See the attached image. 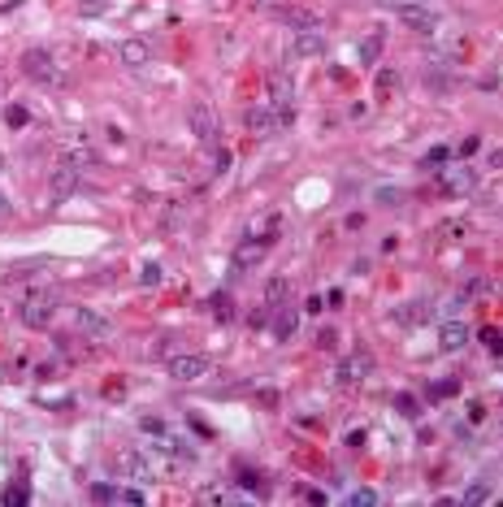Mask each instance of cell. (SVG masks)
Here are the masks:
<instances>
[{
	"label": "cell",
	"instance_id": "d6a6232c",
	"mask_svg": "<svg viewBox=\"0 0 503 507\" xmlns=\"http://www.w3.org/2000/svg\"><path fill=\"white\" fill-rule=\"evenodd\" d=\"M200 503H230V494H226V490H204Z\"/></svg>",
	"mask_w": 503,
	"mask_h": 507
},
{
	"label": "cell",
	"instance_id": "d4e9b609",
	"mask_svg": "<svg viewBox=\"0 0 503 507\" xmlns=\"http://www.w3.org/2000/svg\"><path fill=\"white\" fill-rule=\"evenodd\" d=\"M482 343H486V351H490V356H503V334H499V329H486V334H482Z\"/></svg>",
	"mask_w": 503,
	"mask_h": 507
},
{
	"label": "cell",
	"instance_id": "277c9868",
	"mask_svg": "<svg viewBox=\"0 0 503 507\" xmlns=\"http://www.w3.org/2000/svg\"><path fill=\"white\" fill-rule=\"evenodd\" d=\"M321 53H325V35H321V27H313V31H295L291 48H287V57H291V61H308V57H321Z\"/></svg>",
	"mask_w": 503,
	"mask_h": 507
},
{
	"label": "cell",
	"instance_id": "8d00e7d4",
	"mask_svg": "<svg viewBox=\"0 0 503 507\" xmlns=\"http://www.w3.org/2000/svg\"><path fill=\"white\" fill-rule=\"evenodd\" d=\"M490 165H495V169H503V147H499V152H490Z\"/></svg>",
	"mask_w": 503,
	"mask_h": 507
},
{
	"label": "cell",
	"instance_id": "4316f807",
	"mask_svg": "<svg viewBox=\"0 0 503 507\" xmlns=\"http://www.w3.org/2000/svg\"><path fill=\"white\" fill-rule=\"evenodd\" d=\"M282 295H287V277H273V282H269V291H265V299H269V303H278Z\"/></svg>",
	"mask_w": 503,
	"mask_h": 507
},
{
	"label": "cell",
	"instance_id": "7402d4cb",
	"mask_svg": "<svg viewBox=\"0 0 503 507\" xmlns=\"http://www.w3.org/2000/svg\"><path fill=\"white\" fill-rule=\"evenodd\" d=\"M209 312H213L217 321H230V317H235V308H230V295H213V299H209Z\"/></svg>",
	"mask_w": 503,
	"mask_h": 507
},
{
	"label": "cell",
	"instance_id": "4fadbf2b",
	"mask_svg": "<svg viewBox=\"0 0 503 507\" xmlns=\"http://www.w3.org/2000/svg\"><path fill=\"white\" fill-rule=\"evenodd\" d=\"M117 57H122V65H131V70H143V65H148V44H143V39H126Z\"/></svg>",
	"mask_w": 503,
	"mask_h": 507
},
{
	"label": "cell",
	"instance_id": "3957f363",
	"mask_svg": "<svg viewBox=\"0 0 503 507\" xmlns=\"http://www.w3.org/2000/svg\"><path fill=\"white\" fill-rule=\"evenodd\" d=\"M165 369H169L174 382H200V377L209 373V360H204V356H195V351H174Z\"/></svg>",
	"mask_w": 503,
	"mask_h": 507
},
{
	"label": "cell",
	"instance_id": "836d02e7",
	"mask_svg": "<svg viewBox=\"0 0 503 507\" xmlns=\"http://www.w3.org/2000/svg\"><path fill=\"white\" fill-rule=\"evenodd\" d=\"M117 503H131V507H139V503H143V494H139V490H117Z\"/></svg>",
	"mask_w": 503,
	"mask_h": 507
},
{
	"label": "cell",
	"instance_id": "2e32d148",
	"mask_svg": "<svg viewBox=\"0 0 503 507\" xmlns=\"http://www.w3.org/2000/svg\"><path fill=\"white\" fill-rule=\"evenodd\" d=\"M295 329H299V312L295 308H282L278 317H273V334H278V338H291Z\"/></svg>",
	"mask_w": 503,
	"mask_h": 507
},
{
	"label": "cell",
	"instance_id": "6da1fadb",
	"mask_svg": "<svg viewBox=\"0 0 503 507\" xmlns=\"http://www.w3.org/2000/svg\"><path fill=\"white\" fill-rule=\"evenodd\" d=\"M22 70H27V79H35V83H48V87H61V65L48 57V53H39V48H31L27 57H22Z\"/></svg>",
	"mask_w": 503,
	"mask_h": 507
},
{
	"label": "cell",
	"instance_id": "f35d334b",
	"mask_svg": "<svg viewBox=\"0 0 503 507\" xmlns=\"http://www.w3.org/2000/svg\"><path fill=\"white\" fill-rule=\"evenodd\" d=\"M256 5H269V0H256Z\"/></svg>",
	"mask_w": 503,
	"mask_h": 507
},
{
	"label": "cell",
	"instance_id": "e0dca14e",
	"mask_svg": "<svg viewBox=\"0 0 503 507\" xmlns=\"http://www.w3.org/2000/svg\"><path fill=\"white\" fill-rule=\"evenodd\" d=\"M443 187H447L451 195H460V191H469V187H473V173H469L464 165H456V169H451L447 178H443Z\"/></svg>",
	"mask_w": 503,
	"mask_h": 507
},
{
	"label": "cell",
	"instance_id": "7c38bea8",
	"mask_svg": "<svg viewBox=\"0 0 503 507\" xmlns=\"http://www.w3.org/2000/svg\"><path fill=\"white\" fill-rule=\"evenodd\" d=\"M369 369H373V356H369V351H356V356L343 364V382H365Z\"/></svg>",
	"mask_w": 503,
	"mask_h": 507
},
{
	"label": "cell",
	"instance_id": "484cf974",
	"mask_svg": "<svg viewBox=\"0 0 503 507\" xmlns=\"http://www.w3.org/2000/svg\"><path fill=\"white\" fill-rule=\"evenodd\" d=\"M447 157H451V147H430V152H425V165H430V169H443Z\"/></svg>",
	"mask_w": 503,
	"mask_h": 507
},
{
	"label": "cell",
	"instance_id": "4dcf8cb0",
	"mask_svg": "<svg viewBox=\"0 0 503 507\" xmlns=\"http://www.w3.org/2000/svg\"><path fill=\"white\" fill-rule=\"evenodd\" d=\"M5 121H9V126H27V109H18V105H9Z\"/></svg>",
	"mask_w": 503,
	"mask_h": 507
},
{
	"label": "cell",
	"instance_id": "5b68a950",
	"mask_svg": "<svg viewBox=\"0 0 503 507\" xmlns=\"http://www.w3.org/2000/svg\"><path fill=\"white\" fill-rule=\"evenodd\" d=\"M395 18L404 22L408 31H434L438 27V13L425 9V5H412V0H408V5H395Z\"/></svg>",
	"mask_w": 503,
	"mask_h": 507
},
{
	"label": "cell",
	"instance_id": "ba28073f",
	"mask_svg": "<svg viewBox=\"0 0 503 507\" xmlns=\"http://www.w3.org/2000/svg\"><path fill=\"white\" fill-rule=\"evenodd\" d=\"M278 126H282V113H269V109H261V105L247 109V131L256 135V139H269Z\"/></svg>",
	"mask_w": 503,
	"mask_h": 507
},
{
	"label": "cell",
	"instance_id": "e575fe53",
	"mask_svg": "<svg viewBox=\"0 0 503 507\" xmlns=\"http://www.w3.org/2000/svg\"><path fill=\"white\" fill-rule=\"evenodd\" d=\"M399 412H408V416L417 412V403H412V395H399Z\"/></svg>",
	"mask_w": 503,
	"mask_h": 507
},
{
	"label": "cell",
	"instance_id": "9c48e42d",
	"mask_svg": "<svg viewBox=\"0 0 503 507\" xmlns=\"http://www.w3.org/2000/svg\"><path fill=\"white\" fill-rule=\"evenodd\" d=\"M74 325H79V334H87V338H109V334H113V325L100 317V312H91V308L74 312Z\"/></svg>",
	"mask_w": 503,
	"mask_h": 507
},
{
	"label": "cell",
	"instance_id": "d6986e66",
	"mask_svg": "<svg viewBox=\"0 0 503 507\" xmlns=\"http://www.w3.org/2000/svg\"><path fill=\"white\" fill-rule=\"evenodd\" d=\"M377 57H382V35H365V39H360V53H356V61H360V65H373Z\"/></svg>",
	"mask_w": 503,
	"mask_h": 507
},
{
	"label": "cell",
	"instance_id": "30bf717a",
	"mask_svg": "<svg viewBox=\"0 0 503 507\" xmlns=\"http://www.w3.org/2000/svg\"><path fill=\"white\" fill-rule=\"evenodd\" d=\"M187 117H191V131H195V139L213 147V143H217V121H213V113H209L204 105H191V113H187Z\"/></svg>",
	"mask_w": 503,
	"mask_h": 507
},
{
	"label": "cell",
	"instance_id": "f1b7e54d",
	"mask_svg": "<svg viewBox=\"0 0 503 507\" xmlns=\"http://www.w3.org/2000/svg\"><path fill=\"white\" fill-rule=\"evenodd\" d=\"M213 169H217V173L230 169V152H226V147H217V152H213Z\"/></svg>",
	"mask_w": 503,
	"mask_h": 507
},
{
	"label": "cell",
	"instance_id": "7a4b0ae2",
	"mask_svg": "<svg viewBox=\"0 0 503 507\" xmlns=\"http://www.w3.org/2000/svg\"><path fill=\"white\" fill-rule=\"evenodd\" d=\"M53 312H57V299L48 291H31L27 299H22V321H27L31 329H44L48 321H53Z\"/></svg>",
	"mask_w": 503,
	"mask_h": 507
},
{
	"label": "cell",
	"instance_id": "8992f818",
	"mask_svg": "<svg viewBox=\"0 0 503 507\" xmlns=\"http://www.w3.org/2000/svg\"><path fill=\"white\" fill-rule=\"evenodd\" d=\"M269 100H273V109L282 113V121H291V100H295V83L287 79L282 70H273V74H269Z\"/></svg>",
	"mask_w": 503,
	"mask_h": 507
},
{
	"label": "cell",
	"instance_id": "9a60e30c",
	"mask_svg": "<svg viewBox=\"0 0 503 507\" xmlns=\"http://www.w3.org/2000/svg\"><path fill=\"white\" fill-rule=\"evenodd\" d=\"M430 312H434V308H430V303H425V299H412L408 308H399L395 317L404 321V325H421V321H430Z\"/></svg>",
	"mask_w": 503,
	"mask_h": 507
},
{
	"label": "cell",
	"instance_id": "ac0fdd59",
	"mask_svg": "<svg viewBox=\"0 0 503 507\" xmlns=\"http://www.w3.org/2000/svg\"><path fill=\"white\" fill-rule=\"evenodd\" d=\"M265 247H269V239H265V243H243V247L235 251V265H239V269H247V265H256V261L265 256Z\"/></svg>",
	"mask_w": 503,
	"mask_h": 507
},
{
	"label": "cell",
	"instance_id": "52a82bcc",
	"mask_svg": "<svg viewBox=\"0 0 503 507\" xmlns=\"http://www.w3.org/2000/svg\"><path fill=\"white\" fill-rule=\"evenodd\" d=\"M74 191H79V165L61 161V165L53 169V204H65Z\"/></svg>",
	"mask_w": 503,
	"mask_h": 507
},
{
	"label": "cell",
	"instance_id": "44dd1931",
	"mask_svg": "<svg viewBox=\"0 0 503 507\" xmlns=\"http://www.w3.org/2000/svg\"><path fill=\"white\" fill-rule=\"evenodd\" d=\"M495 494H490V486H486V481H473V486L460 494V503H469V507H482V503H490Z\"/></svg>",
	"mask_w": 503,
	"mask_h": 507
},
{
	"label": "cell",
	"instance_id": "1f68e13d",
	"mask_svg": "<svg viewBox=\"0 0 503 507\" xmlns=\"http://www.w3.org/2000/svg\"><path fill=\"white\" fill-rule=\"evenodd\" d=\"M139 277H143V287H157V282H161V265H148Z\"/></svg>",
	"mask_w": 503,
	"mask_h": 507
},
{
	"label": "cell",
	"instance_id": "8fae6325",
	"mask_svg": "<svg viewBox=\"0 0 503 507\" xmlns=\"http://www.w3.org/2000/svg\"><path fill=\"white\" fill-rule=\"evenodd\" d=\"M464 343H469V325H464V321H447V325L438 329V347H443V351H460Z\"/></svg>",
	"mask_w": 503,
	"mask_h": 507
},
{
	"label": "cell",
	"instance_id": "603a6c76",
	"mask_svg": "<svg viewBox=\"0 0 503 507\" xmlns=\"http://www.w3.org/2000/svg\"><path fill=\"white\" fill-rule=\"evenodd\" d=\"M91 499H96V503H117V486H109V481H96V486H91Z\"/></svg>",
	"mask_w": 503,
	"mask_h": 507
},
{
	"label": "cell",
	"instance_id": "83f0119b",
	"mask_svg": "<svg viewBox=\"0 0 503 507\" xmlns=\"http://www.w3.org/2000/svg\"><path fill=\"white\" fill-rule=\"evenodd\" d=\"M5 503H9V507H22V503H27V486H9V490H5Z\"/></svg>",
	"mask_w": 503,
	"mask_h": 507
},
{
	"label": "cell",
	"instance_id": "ffe728a7",
	"mask_svg": "<svg viewBox=\"0 0 503 507\" xmlns=\"http://www.w3.org/2000/svg\"><path fill=\"white\" fill-rule=\"evenodd\" d=\"M282 22H291V31H313V27H321V22H317L308 9H287Z\"/></svg>",
	"mask_w": 503,
	"mask_h": 507
},
{
	"label": "cell",
	"instance_id": "5bb4252c",
	"mask_svg": "<svg viewBox=\"0 0 503 507\" xmlns=\"http://www.w3.org/2000/svg\"><path fill=\"white\" fill-rule=\"evenodd\" d=\"M425 87H430V91H451V74H447L443 61H430V65H425Z\"/></svg>",
	"mask_w": 503,
	"mask_h": 507
},
{
	"label": "cell",
	"instance_id": "d590c367",
	"mask_svg": "<svg viewBox=\"0 0 503 507\" xmlns=\"http://www.w3.org/2000/svg\"><path fill=\"white\" fill-rule=\"evenodd\" d=\"M334 338H339L334 329H321V334H317V343H321V347H334Z\"/></svg>",
	"mask_w": 503,
	"mask_h": 507
},
{
	"label": "cell",
	"instance_id": "74e56055",
	"mask_svg": "<svg viewBox=\"0 0 503 507\" xmlns=\"http://www.w3.org/2000/svg\"><path fill=\"white\" fill-rule=\"evenodd\" d=\"M9 213H13V209H9V199H5V195H0V221H5Z\"/></svg>",
	"mask_w": 503,
	"mask_h": 507
},
{
	"label": "cell",
	"instance_id": "f546056e",
	"mask_svg": "<svg viewBox=\"0 0 503 507\" xmlns=\"http://www.w3.org/2000/svg\"><path fill=\"white\" fill-rule=\"evenodd\" d=\"M79 13H83V18H96V13H105V0H83V5H79Z\"/></svg>",
	"mask_w": 503,
	"mask_h": 507
},
{
	"label": "cell",
	"instance_id": "cb8c5ba5",
	"mask_svg": "<svg viewBox=\"0 0 503 507\" xmlns=\"http://www.w3.org/2000/svg\"><path fill=\"white\" fill-rule=\"evenodd\" d=\"M347 503H351V507H373V503H377V490H365V486H360V490L347 494Z\"/></svg>",
	"mask_w": 503,
	"mask_h": 507
}]
</instances>
